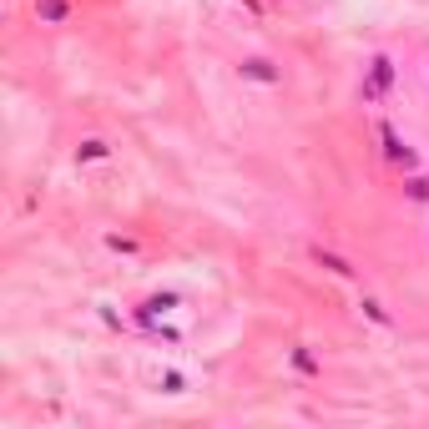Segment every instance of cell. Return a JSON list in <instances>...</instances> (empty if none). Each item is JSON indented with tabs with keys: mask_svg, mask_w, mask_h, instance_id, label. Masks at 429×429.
<instances>
[{
	"mask_svg": "<svg viewBox=\"0 0 429 429\" xmlns=\"http://www.w3.org/2000/svg\"><path fill=\"white\" fill-rule=\"evenodd\" d=\"M313 263H318V268H329L333 278H354V273H359V268L349 263V257H338V253H324V248H313Z\"/></svg>",
	"mask_w": 429,
	"mask_h": 429,
	"instance_id": "cell-5",
	"label": "cell"
},
{
	"mask_svg": "<svg viewBox=\"0 0 429 429\" xmlns=\"http://www.w3.org/2000/svg\"><path fill=\"white\" fill-rule=\"evenodd\" d=\"M172 308H177V293H157V298H146V303L137 308V318H142V324H157V318L172 313Z\"/></svg>",
	"mask_w": 429,
	"mask_h": 429,
	"instance_id": "cell-4",
	"label": "cell"
},
{
	"mask_svg": "<svg viewBox=\"0 0 429 429\" xmlns=\"http://www.w3.org/2000/svg\"><path fill=\"white\" fill-rule=\"evenodd\" d=\"M243 81H257V86H278V81H283V71H278L268 56H248V61H243Z\"/></svg>",
	"mask_w": 429,
	"mask_h": 429,
	"instance_id": "cell-3",
	"label": "cell"
},
{
	"mask_svg": "<svg viewBox=\"0 0 429 429\" xmlns=\"http://www.w3.org/2000/svg\"><path fill=\"white\" fill-rule=\"evenodd\" d=\"M394 86V61L389 56H369V76H363V101H379Z\"/></svg>",
	"mask_w": 429,
	"mask_h": 429,
	"instance_id": "cell-1",
	"label": "cell"
},
{
	"mask_svg": "<svg viewBox=\"0 0 429 429\" xmlns=\"http://www.w3.org/2000/svg\"><path fill=\"white\" fill-rule=\"evenodd\" d=\"M384 157H389L394 167H404V172H414V167H419V157H414V146L404 142V137L394 132V126H384Z\"/></svg>",
	"mask_w": 429,
	"mask_h": 429,
	"instance_id": "cell-2",
	"label": "cell"
},
{
	"mask_svg": "<svg viewBox=\"0 0 429 429\" xmlns=\"http://www.w3.org/2000/svg\"><path fill=\"white\" fill-rule=\"evenodd\" d=\"M293 369H303V374H318V359L308 349H293Z\"/></svg>",
	"mask_w": 429,
	"mask_h": 429,
	"instance_id": "cell-10",
	"label": "cell"
},
{
	"mask_svg": "<svg viewBox=\"0 0 429 429\" xmlns=\"http://www.w3.org/2000/svg\"><path fill=\"white\" fill-rule=\"evenodd\" d=\"M106 152H112L106 142H81V146H76V162H101Z\"/></svg>",
	"mask_w": 429,
	"mask_h": 429,
	"instance_id": "cell-7",
	"label": "cell"
},
{
	"mask_svg": "<svg viewBox=\"0 0 429 429\" xmlns=\"http://www.w3.org/2000/svg\"><path fill=\"white\" fill-rule=\"evenodd\" d=\"M36 15L46 20V26H66V20H71V6H66V0H36Z\"/></svg>",
	"mask_w": 429,
	"mask_h": 429,
	"instance_id": "cell-6",
	"label": "cell"
},
{
	"mask_svg": "<svg viewBox=\"0 0 429 429\" xmlns=\"http://www.w3.org/2000/svg\"><path fill=\"white\" fill-rule=\"evenodd\" d=\"M404 187H409V197H414V202H429V177H409Z\"/></svg>",
	"mask_w": 429,
	"mask_h": 429,
	"instance_id": "cell-11",
	"label": "cell"
},
{
	"mask_svg": "<svg viewBox=\"0 0 429 429\" xmlns=\"http://www.w3.org/2000/svg\"><path fill=\"white\" fill-rule=\"evenodd\" d=\"M359 308H363V313H369V318H374V324H384V329H389V324H394V318H389V308H384V303H379V298H363V303H359Z\"/></svg>",
	"mask_w": 429,
	"mask_h": 429,
	"instance_id": "cell-8",
	"label": "cell"
},
{
	"mask_svg": "<svg viewBox=\"0 0 429 429\" xmlns=\"http://www.w3.org/2000/svg\"><path fill=\"white\" fill-rule=\"evenodd\" d=\"M157 384H162L167 394H187V374H177V369H167V374H162Z\"/></svg>",
	"mask_w": 429,
	"mask_h": 429,
	"instance_id": "cell-9",
	"label": "cell"
}]
</instances>
